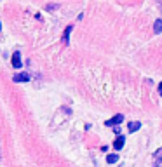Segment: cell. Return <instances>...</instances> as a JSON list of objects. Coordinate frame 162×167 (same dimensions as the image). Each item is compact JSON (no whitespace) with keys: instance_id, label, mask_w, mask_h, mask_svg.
<instances>
[{"instance_id":"6da1fadb","label":"cell","mask_w":162,"mask_h":167,"mask_svg":"<svg viewBox=\"0 0 162 167\" xmlns=\"http://www.w3.org/2000/svg\"><path fill=\"white\" fill-rule=\"evenodd\" d=\"M122 122H124V115H122V113H117L115 117H112L110 120H106L105 125H108V127H113V125H119V124H122Z\"/></svg>"},{"instance_id":"7a4b0ae2","label":"cell","mask_w":162,"mask_h":167,"mask_svg":"<svg viewBox=\"0 0 162 167\" xmlns=\"http://www.w3.org/2000/svg\"><path fill=\"white\" fill-rule=\"evenodd\" d=\"M12 66H14L16 70H19L23 66V61H21V54L19 52H14L12 54Z\"/></svg>"},{"instance_id":"3957f363","label":"cell","mask_w":162,"mask_h":167,"mask_svg":"<svg viewBox=\"0 0 162 167\" xmlns=\"http://www.w3.org/2000/svg\"><path fill=\"white\" fill-rule=\"evenodd\" d=\"M12 80H14V82H28L30 75L28 73H16V75L12 77Z\"/></svg>"},{"instance_id":"277c9868","label":"cell","mask_w":162,"mask_h":167,"mask_svg":"<svg viewBox=\"0 0 162 167\" xmlns=\"http://www.w3.org/2000/svg\"><path fill=\"white\" fill-rule=\"evenodd\" d=\"M124 143H126L124 136H117V139L113 141V148H115V150H122V148H124Z\"/></svg>"},{"instance_id":"5b68a950","label":"cell","mask_w":162,"mask_h":167,"mask_svg":"<svg viewBox=\"0 0 162 167\" xmlns=\"http://www.w3.org/2000/svg\"><path fill=\"white\" fill-rule=\"evenodd\" d=\"M155 167H162V148L155 152Z\"/></svg>"},{"instance_id":"8992f818","label":"cell","mask_w":162,"mask_h":167,"mask_svg":"<svg viewBox=\"0 0 162 167\" xmlns=\"http://www.w3.org/2000/svg\"><path fill=\"white\" fill-rule=\"evenodd\" d=\"M140 127H141L140 122H129V125H127V131H129V132H136Z\"/></svg>"},{"instance_id":"52a82bcc","label":"cell","mask_w":162,"mask_h":167,"mask_svg":"<svg viewBox=\"0 0 162 167\" xmlns=\"http://www.w3.org/2000/svg\"><path fill=\"white\" fill-rule=\"evenodd\" d=\"M71 30H73V26H66V30H64V33H63V42H64V44H68V42H70Z\"/></svg>"},{"instance_id":"ba28073f","label":"cell","mask_w":162,"mask_h":167,"mask_svg":"<svg viewBox=\"0 0 162 167\" xmlns=\"http://www.w3.org/2000/svg\"><path fill=\"white\" fill-rule=\"evenodd\" d=\"M154 31L155 33H162V19H157L154 23Z\"/></svg>"},{"instance_id":"9c48e42d","label":"cell","mask_w":162,"mask_h":167,"mask_svg":"<svg viewBox=\"0 0 162 167\" xmlns=\"http://www.w3.org/2000/svg\"><path fill=\"white\" fill-rule=\"evenodd\" d=\"M117 160H119V155H117V153H110V155L106 157V162H108V164H115Z\"/></svg>"},{"instance_id":"30bf717a","label":"cell","mask_w":162,"mask_h":167,"mask_svg":"<svg viewBox=\"0 0 162 167\" xmlns=\"http://www.w3.org/2000/svg\"><path fill=\"white\" fill-rule=\"evenodd\" d=\"M113 131H115V134H119V136H120V127H119V125H115V127H113Z\"/></svg>"},{"instance_id":"8fae6325","label":"cell","mask_w":162,"mask_h":167,"mask_svg":"<svg viewBox=\"0 0 162 167\" xmlns=\"http://www.w3.org/2000/svg\"><path fill=\"white\" fill-rule=\"evenodd\" d=\"M159 94H162V82L159 84Z\"/></svg>"},{"instance_id":"7c38bea8","label":"cell","mask_w":162,"mask_h":167,"mask_svg":"<svg viewBox=\"0 0 162 167\" xmlns=\"http://www.w3.org/2000/svg\"><path fill=\"white\" fill-rule=\"evenodd\" d=\"M0 30H2V25H0Z\"/></svg>"}]
</instances>
